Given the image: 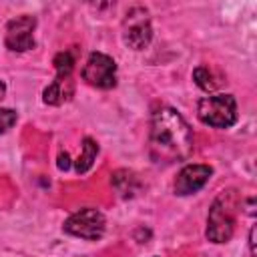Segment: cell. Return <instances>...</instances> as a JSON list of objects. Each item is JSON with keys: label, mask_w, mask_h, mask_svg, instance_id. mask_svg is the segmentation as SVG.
<instances>
[{"label": "cell", "mask_w": 257, "mask_h": 257, "mask_svg": "<svg viewBox=\"0 0 257 257\" xmlns=\"http://www.w3.org/2000/svg\"><path fill=\"white\" fill-rule=\"evenodd\" d=\"M237 209H239V197L237 191L227 189L221 191L207 215V239L213 243H227L233 237L235 231V219H237Z\"/></svg>", "instance_id": "cell-2"}, {"label": "cell", "mask_w": 257, "mask_h": 257, "mask_svg": "<svg viewBox=\"0 0 257 257\" xmlns=\"http://www.w3.org/2000/svg\"><path fill=\"white\" fill-rule=\"evenodd\" d=\"M193 80H195L197 86H199L201 90H205V92H213V90L219 86V82L215 80V74L209 70V66H197V68L193 70Z\"/></svg>", "instance_id": "cell-13"}, {"label": "cell", "mask_w": 257, "mask_h": 257, "mask_svg": "<svg viewBox=\"0 0 257 257\" xmlns=\"http://www.w3.org/2000/svg\"><path fill=\"white\" fill-rule=\"evenodd\" d=\"M122 38L124 44L131 46L133 50H143L149 46L153 38V28L149 20V12L143 6H135L126 12L124 18V28H122Z\"/></svg>", "instance_id": "cell-6"}, {"label": "cell", "mask_w": 257, "mask_h": 257, "mask_svg": "<svg viewBox=\"0 0 257 257\" xmlns=\"http://www.w3.org/2000/svg\"><path fill=\"white\" fill-rule=\"evenodd\" d=\"M82 80L96 88L116 86V62L104 52H90L82 68Z\"/></svg>", "instance_id": "cell-5"}, {"label": "cell", "mask_w": 257, "mask_h": 257, "mask_svg": "<svg viewBox=\"0 0 257 257\" xmlns=\"http://www.w3.org/2000/svg\"><path fill=\"white\" fill-rule=\"evenodd\" d=\"M195 147V137L189 122L171 106H161L153 112L149 151L157 163H179L189 159Z\"/></svg>", "instance_id": "cell-1"}, {"label": "cell", "mask_w": 257, "mask_h": 257, "mask_svg": "<svg viewBox=\"0 0 257 257\" xmlns=\"http://www.w3.org/2000/svg\"><path fill=\"white\" fill-rule=\"evenodd\" d=\"M70 167V157H68V153H60L58 155V169L60 171H66Z\"/></svg>", "instance_id": "cell-15"}, {"label": "cell", "mask_w": 257, "mask_h": 257, "mask_svg": "<svg viewBox=\"0 0 257 257\" xmlns=\"http://www.w3.org/2000/svg\"><path fill=\"white\" fill-rule=\"evenodd\" d=\"M62 229L68 235H74V237H80V239H86V241H98L104 235L106 219L98 209L86 207V209H80V211L72 213L64 221Z\"/></svg>", "instance_id": "cell-4"}, {"label": "cell", "mask_w": 257, "mask_h": 257, "mask_svg": "<svg viewBox=\"0 0 257 257\" xmlns=\"http://www.w3.org/2000/svg\"><path fill=\"white\" fill-rule=\"evenodd\" d=\"M18 120V114L12 108H0V135L6 133L8 128H12Z\"/></svg>", "instance_id": "cell-14"}, {"label": "cell", "mask_w": 257, "mask_h": 257, "mask_svg": "<svg viewBox=\"0 0 257 257\" xmlns=\"http://www.w3.org/2000/svg\"><path fill=\"white\" fill-rule=\"evenodd\" d=\"M249 247H251V255H255L257 251H255V227H251V231H249Z\"/></svg>", "instance_id": "cell-16"}, {"label": "cell", "mask_w": 257, "mask_h": 257, "mask_svg": "<svg viewBox=\"0 0 257 257\" xmlns=\"http://www.w3.org/2000/svg\"><path fill=\"white\" fill-rule=\"evenodd\" d=\"M112 185H114V189L118 191L120 197H133L141 187L137 175L131 173V171H116L112 175Z\"/></svg>", "instance_id": "cell-11"}, {"label": "cell", "mask_w": 257, "mask_h": 257, "mask_svg": "<svg viewBox=\"0 0 257 257\" xmlns=\"http://www.w3.org/2000/svg\"><path fill=\"white\" fill-rule=\"evenodd\" d=\"M211 175H213V169L209 165H185L179 171V175L173 183V189L179 197L193 195L209 183Z\"/></svg>", "instance_id": "cell-8"}, {"label": "cell", "mask_w": 257, "mask_h": 257, "mask_svg": "<svg viewBox=\"0 0 257 257\" xmlns=\"http://www.w3.org/2000/svg\"><path fill=\"white\" fill-rule=\"evenodd\" d=\"M197 116L203 124L229 128L237 122V102L231 94H209L197 102Z\"/></svg>", "instance_id": "cell-3"}, {"label": "cell", "mask_w": 257, "mask_h": 257, "mask_svg": "<svg viewBox=\"0 0 257 257\" xmlns=\"http://www.w3.org/2000/svg\"><path fill=\"white\" fill-rule=\"evenodd\" d=\"M96 155H98V145H96L90 137H84V139H82V147H80V155H78V159H76V163H74L76 173H78V175L86 173V171L92 167V163L96 161Z\"/></svg>", "instance_id": "cell-10"}, {"label": "cell", "mask_w": 257, "mask_h": 257, "mask_svg": "<svg viewBox=\"0 0 257 257\" xmlns=\"http://www.w3.org/2000/svg\"><path fill=\"white\" fill-rule=\"evenodd\" d=\"M4 92H6V84H4L2 80H0V98L4 96Z\"/></svg>", "instance_id": "cell-17"}, {"label": "cell", "mask_w": 257, "mask_h": 257, "mask_svg": "<svg viewBox=\"0 0 257 257\" xmlns=\"http://www.w3.org/2000/svg\"><path fill=\"white\" fill-rule=\"evenodd\" d=\"M34 28H36V18L22 14L12 18L6 24V34L4 42L12 52H26L34 48Z\"/></svg>", "instance_id": "cell-7"}, {"label": "cell", "mask_w": 257, "mask_h": 257, "mask_svg": "<svg viewBox=\"0 0 257 257\" xmlns=\"http://www.w3.org/2000/svg\"><path fill=\"white\" fill-rule=\"evenodd\" d=\"M54 68H56V76L58 78H72V70H74V56L70 50H62L54 56Z\"/></svg>", "instance_id": "cell-12"}, {"label": "cell", "mask_w": 257, "mask_h": 257, "mask_svg": "<svg viewBox=\"0 0 257 257\" xmlns=\"http://www.w3.org/2000/svg\"><path fill=\"white\" fill-rule=\"evenodd\" d=\"M74 94V80L72 78H54L42 92V100L46 104H52V106H58L66 100H70Z\"/></svg>", "instance_id": "cell-9"}]
</instances>
